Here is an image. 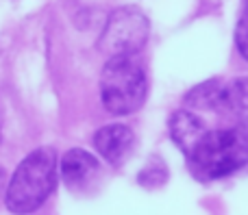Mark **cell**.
<instances>
[{"label": "cell", "instance_id": "6da1fadb", "mask_svg": "<svg viewBox=\"0 0 248 215\" xmlns=\"http://www.w3.org/2000/svg\"><path fill=\"white\" fill-rule=\"evenodd\" d=\"M185 159L189 163L192 176L201 183L220 181L235 174L248 161V137L244 124L237 129H207Z\"/></svg>", "mask_w": 248, "mask_h": 215}, {"label": "cell", "instance_id": "7a4b0ae2", "mask_svg": "<svg viewBox=\"0 0 248 215\" xmlns=\"http://www.w3.org/2000/svg\"><path fill=\"white\" fill-rule=\"evenodd\" d=\"M57 152L44 146L22 159L9 181L4 204L16 215L37 211L57 187Z\"/></svg>", "mask_w": 248, "mask_h": 215}, {"label": "cell", "instance_id": "3957f363", "mask_svg": "<svg viewBox=\"0 0 248 215\" xmlns=\"http://www.w3.org/2000/svg\"><path fill=\"white\" fill-rule=\"evenodd\" d=\"M148 81L135 55L109 57L100 74V100L113 115H128L146 100Z\"/></svg>", "mask_w": 248, "mask_h": 215}, {"label": "cell", "instance_id": "277c9868", "mask_svg": "<svg viewBox=\"0 0 248 215\" xmlns=\"http://www.w3.org/2000/svg\"><path fill=\"white\" fill-rule=\"evenodd\" d=\"M148 39V17L137 7H120L109 15L98 48L107 57L137 55Z\"/></svg>", "mask_w": 248, "mask_h": 215}, {"label": "cell", "instance_id": "5b68a950", "mask_svg": "<svg viewBox=\"0 0 248 215\" xmlns=\"http://www.w3.org/2000/svg\"><path fill=\"white\" fill-rule=\"evenodd\" d=\"M94 146L107 163L118 168L124 163V159L131 157L133 146H135V135L122 124H109L94 135Z\"/></svg>", "mask_w": 248, "mask_h": 215}, {"label": "cell", "instance_id": "8992f818", "mask_svg": "<svg viewBox=\"0 0 248 215\" xmlns=\"http://www.w3.org/2000/svg\"><path fill=\"white\" fill-rule=\"evenodd\" d=\"M98 168H100L98 159H96L92 152L81 150V148L68 150L63 155V159L59 161L61 181H63L70 189H77V187L85 185L92 174L98 172Z\"/></svg>", "mask_w": 248, "mask_h": 215}, {"label": "cell", "instance_id": "52a82bcc", "mask_svg": "<svg viewBox=\"0 0 248 215\" xmlns=\"http://www.w3.org/2000/svg\"><path fill=\"white\" fill-rule=\"evenodd\" d=\"M168 129H170L172 142H174L176 146L181 148V152L187 157L189 150L196 146V142L202 137V133L207 130V126L202 124V120L198 115H194V113L174 111L172 113V117H170Z\"/></svg>", "mask_w": 248, "mask_h": 215}, {"label": "cell", "instance_id": "ba28073f", "mask_svg": "<svg viewBox=\"0 0 248 215\" xmlns=\"http://www.w3.org/2000/svg\"><path fill=\"white\" fill-rule=\"evenodd\" d=\"M222 94L224 85L220 81H207L194 87L187 96H185V104L192 109H205V111H214V109L222 107Z\"/></svg>", "mask_w": 248, "mask_h": 215}, {"label": "cell", "instance_id": "9c48e42d", "mask_svg": "<svg viewBox=\"0 0 248 215\" xmlns=\"http://www.w3.org/2000/svg\"><path fill=\"white\" fill-rule=\"evenodd\" d=\"M246 107H248L246 104V78H235L231 85H224L222 107H220V111H229L240 122H244Z\"/></svg>", "mask_w": 248, "mask_h": 215}, {"label": "cell", "instance_id": "30bf717a", "mask_svg": "<svg viewBox=\"0 0 248 215\" xmlns=\"http://www.w3.org/2000/svg\"><path fill=\"white\" fill-rule=\"evenodd\" d=\"M166 178H168V172H166L163 165H159L157 172H153V168H148V170H144V172L140 174V183L141 185H146V187H150V181H155V185H163Z\"/></svg>", "mask_w": 248, "mask_h": 215}, {"label": "cell", "instance_id": "8fae6325", "mask_svg": "<svg viewBox=\"0 0 248 215\" xmlns=\"http://www.w3.org/2000/svg\"><path fill=\"white\" fill-rule=\"evenodd\" d=\"M235 43H237V50H240V55L248 57V52H246V17L242 15L240 17V22H237V29H235Z\"/></svg>", "mask_w": 248, "mask_h": 215}, {"label": "cell", "instance_id": "7c38bea8", "mask_svg": "<svg viewBox=\"0 0 248 215\" xmlns=\"http://www.w3.org/2000/svg\"><path fill=\"white\" fill-rule=\"evenodd\" d=\"M0 181H2V170H0Z\"/></svg>", "mask_w": 248, "mask_h": 215}]
</instances>
